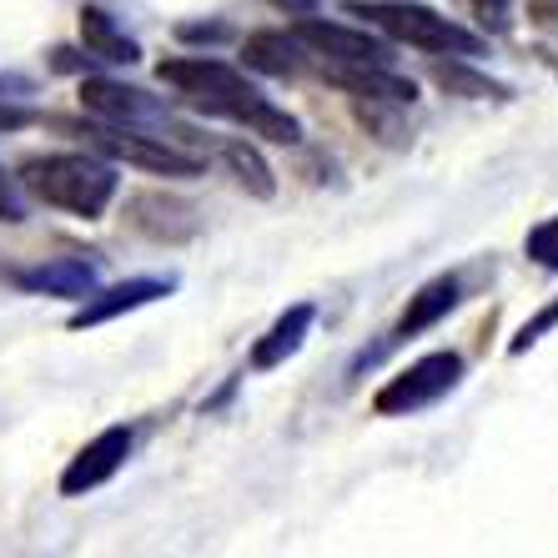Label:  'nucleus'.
<instances>
[{
    "label": "nucleus",
    "mask_w": 558,
    "mask_h": 558,
    "mask_svg": "<svg viewBox=\"0 0 558 558\" xmlns=\"http://www.w3.org/2000/svg\"><path fill=\"white\" fill-rule=\"evenodd\" d=\"M36 121V111H26V106H0V136H11V131L31 126Z\"/></svg>",
    "instance_id": "nucleus-24"
},
{
    "label": "nucleus",
    "mask_w": 558,
    "mask_h": 558,
    "mask_svg": "<svg viewBox=\"0 0 558 558\" xmlns=\"http://www.w3.org/2000/svg\"><path fill=\"white\" fill-rule=\"evenodd\" d=\"M81 106L111 126H167V106L121 81H81Z\"/></svg>",
    "instance_id": "nucleus-7"
},
{
    "label": "nucleus",
    "mask_w": 558,
    "mask_h": 558,
    "mask_svg": "<svg viewBox=\"0 0 558 558\" xmlns=\"http://www.w3.org/2000/svg\"><path fill=\"white\" fill-rule=\"evenodd\" d=\"M554 323H558V302H548V307L538 312V317H533V323H523V327H519V338L508 342V352H529L533 342L544 338V332H548V327H554Z\"/></svg>",
    "instance_id": "nucleus-21"
},
{
    "label": "nucleus",
    "mask_w": 558,
    "mask_h": 558,
    "mask_svg": "<svg viewBox=\"0 0 558 558\" xmlns=\"http://www.w3.org/2000/svg\"><path fill=\"white\" fill-rule=\"evenodd\" d=\"M433 76H438L442 92L473 96V101H483V96H508V86H498V81L478 76V71H468V65H433Z\"/></svg>",
    "instance_id": "nucleus-19"
},
{
    "label": "nucleus",
    "mask_w": 558,
    "mask_h": 558,
    "mask_svg": "<svg viewBox=\"0 0 558 558\" xmlns=\"http://www.w3.org/2000/svg\"><path fill=\"white\" fill-rule=\"evenodd\" d=\"M523 252H529L538 267H548V272H558V217L538 221L529 232V242H523Z\"/></svg>",
    "instance_id": "nucleus-20"
},
{
    "label": "nucleus",
    "mask_w": 558,
    "mask_h": 558,
    "mask_svg": "<svg viewBox=\"0 0 558 558\" xmlns=\"http://www.w3.org/2000/svg\"><path fill=\"white\" fill-rule=\"evenodd\" d=\"M182 36H196V40H202V36H207V40H221V36H227V31H221V26H186Z\"/></svg>",
    "instance_id": "nucleus-25"
},
{
    "label": "nucleus",
    "mask_w": 558,
    "mask_h": 558,
    "mask_svg": "<svg viewBox=\"0 0 558 558\" xmlns=\"http://www.w3.org/2000/svg\"><path fill=\"white\" fill-rule=\"evenodd\" d=\"M277 5H287V11H298V15L312 11V0H277Z\"/></svg>",
    "instance_id": "nucleus-26"
},
{
    "label": "nucleus",
    "mask_w": 558,
    "mask_h": 558,
    "mask_svg": "<svg viewBox=\"0 0 558 558\" xmlns=\"http://www.w3.org/2000/svg\"><path fill=\"white\" fill-rule=\"evenodd\" d=\"M312 317L317 312L307 307V302H298V307H287L282 317H277L272 327H267V338H257V348H252V367L257 373H272V367H282L292 352L307 342V332H312Z\"/></svg>",
    "instance_id": "nucleus-13"
},
{
    "label": "nucleus",
    "mask_w": 558,
    "mask_h": 558,
    "mask_svg": "<svg viewBox=\"0 0 558 558\" xmlns=\"http://www.w3.org/2000/svg\"><path fill=\"white\" fill-rule=\"evenodd\" d=\"M26 217V202H21V192H15V182L0 171V221H21Z\"/></svg>",
    "instance_id": "nucleus-23"
},
{
    "label": "nucleus",
    "mask_w": 558,
    "mask_h": 558,
    "mask_svg": "<svg viewBox=\"0 0 558 558\" xmlns=\"http://www.w3.org/2000/svg\"><path fill=\"white\" fill-rule=\"evenodd\" d=\"M327 81H338L342 92L367 96V101H388V106H413V81L392 76L383 65H363V61H332L327 65Z\"/></svg>",
    "instance_id": "nucleus-11"
},
{
    "label": "nucleus",
    "mask_w": 558,
    "mask_h": 558,
    "mask_svg": "<svg viewBox=\"0 0 558 558\" xmlns=\"http://www.w3.org/2000/svg\"><path fill=\"white\" fill-rule=\"evenodd\" d=\"M131 227L156 242H186L196 236V207H186L182 196H167V192H136L126 207Z\"/></svg>",
    "instance_id": "nucleus-9"
},
{
    "label": "nucleus",
    "mask_w": 558,
    "mask_h": 558,
    "mask_svg": "<svg viewBox=\"0 0 558 558\" xmlns=\"http://www.w3.org/2000/svg\"><path fill=\"white\" fill-rule=\"evenodd\" d=\"M232 121H242V126L252 131V136H267V142H277V146H292V142H302V126L287 111H277L272 101L262 92H252L247 101L236 106V117Z\"/></svg>",
    "instance_id": "nucleus-17"
},
{
    "label": "nucleus",
    "mask_w": 558,
    "mask_h": 558,
    "mask_svg": "<svg viewBox=\"0 0 558 558\" xmlns=\"http://www.w3.org/2000/svg\"><path fill=\"white\" fill-rule=\"evenodd\" d=\"M221 161L232 167V177H236L242 186H247L252 196H272V192H277L272 167L262 161L257 146H247V142H221Z\"/></svg>",
    "instance_id": "nucleus-18"
},
{
    "label": "nucleus",
    "mask_w": 558,
    "mask_h": 558,
    "mask_svg": "<svg viewBox=\"0 0 558 558\" xmlns=\"http://www.w3.org/2000/svg\"><path fill=\"white\" fill-rule=\"evenodd\" d=\"M15 282L26 292H46V298H86V292H96V267L81 257H61L46 267H31V272H15Z\"/></svg>",
    "instance_id": "nucleus-14"
},
{
    "label": "nucleus",
    "mask_w": 558,
    "mask_h": 558,
    "mask_svg": "<svg viewBox=\"0 0 558 558\" xmlns=\"http://www.w3.org/2000/svg\"><path fill=\"white\" fill-rule=\"evenodd\" d=\"M156 76L167 81V86H177L192 106L217 111V117H236V106L252 96L247 76H236L232 65L211 61V56H177V61H161Z\"/></svg>",
    "instance_id": "nucleus-3"
},
{
    "label": "nucleus",
    "mask_w": 558,
    "mask_h": 558,
    "mask_svg": "<svg viewBox=\"0 0 558 558\" xmlns=\"http://www.w3.org/2000/svg\"><path fill=\"white\" fill-rule=\"evenodd\" d=\"M352 15H363L367 26H377L388 40H403L417 51H453V56H478L483 40L463 31L458 21L428 11V5H408V0H348Z\"/></svg>",
    "instance_id": "nucleus-2"
},
{
    "label": "nucleus",
    "mask_w": 558,
    "mask_h": 558,
    "mask_svg": "<svg viewBox=\"0 0 558 558\" xmlns=\"http://www.w3.org/2000/svg\"><path fill=\"white\" fill-rule=\"evenodd\" d=\"M81 40H86V56H96V61H117V65L142 61V46H136L101 5H86V11H81Z\"/></svg>",
    "instance_id": "nucleus-15"
},
{
    "label": "nucleus",
    "mask_w": 558,
    "mask_h": 558,
    "mask_svg": "<svg viewBox=\"0 0 558 558\" xmlns=\"http://www.w3.org/2000/svg\"><path fill=\"white\" fill-rule=\"evenodd\" d=\"M242 61L262 76H298V71H307V46L298 40V31H252L242 46Z\"/></svg>",
    "instance_id": "nucleus-12"
},
{
    "label": "nucleus",
    "mask_w": 558,
    "mask_h": 558,
    "mask_svg": "<svg viewBox=\"0 0 558 558\" xmlns=\"http://www.w3.org/2000/svg\"><path fill=\"white\" fill-rule=\"evenodd\" d=\"M468 11L478 15L488 31H504L508 26V0H468Z\"/></svg>",
    "instance_id": "nucleus-22"
},
{
    "label": "nucleus",
    "mask_w": 558,
    "mask_h": 558,
    "mask_svg": "<svg viewBox=\"0 0 558 558\" xmlns=\"http://www.w3.org/2000/svg\"><path fill=\"white\" fill-rule=\"evenodd\" d=\"M21 186L36 192L46 207H61L71 217H101L117 196V171L101 167L96 156H31L21 167Z\"/></svg>",
    "instance_id": "nucleus-1"
},
{
    "label": "nucleus",
    "mask_w": 558,
    "mask_h": 558,
    "mask_svg": "<svg viewBox=\"0 0 558 558\" xmlns=\"http://www.w3.org/2000/svg\"><path fill=\"white\" fill-rule=\"evenodd\" d=\"M298 40L307 51L327 56V61H363V65H383L388 61V46L367 31H352V26H338V21H302L298 26Z\"/></svg>",
    "instance_id": "nucleus-8"
},
{
    "label": "nucleus",
    "mask_w": 558,
    "mask_h": 558,
    "mask_svg": "<svg viewBox=\"0 0 558 558\" xmlns=\"http://www.w3.org/2000/svg\"><path fill=\"white\" fill-rule=\"evenodd\" d=\"M131 453V428H106L96 433L86 448H81L71 463H65L61 473V494L65 498H81V494H92V488H101L106 478H117L121 463H126Z\"/></svg>",
    "instance_id": "nucleus-6"
},
{
    "label": "nucleus",
    "mask_w": 558,
    "mask_h": 558,
    "mask_svg": "<svg viewBox=\"0 0 558 558\" xmlns=\"http://www.w3.org/2000/svg\"><path fill=\"white\" fill-rule=\"evenodd\" d=\"M171 282H161V277H131V282H117L106 287V292H86V307L71 317V327H96V323H111V317H121V312H136L146 307V302L167 298Z\"/></svg>",
    "instance_id": "nucleus-10"
},
{
    "label": "nucleus",
    "mask_w": 558,
    "mask_h": 558,
    "mask_svg": "<svg viewBox=\"0 0 558 558\" xmlns=\"http://www.w3.org/2000/svg\"><path fill=\"white\" fill-rule=\"evenodd\" d=\"M86 136H92L96 151L117 156V161H131V167L161 171V177H202V161L177 151V146H167V136H142L136 126H111V121L92 126Z\"/></svg>",
    "instance_id": "nucleus-5"
},
{
    "label": "nucleus",
    "mask_w": 558,
    "mask_h": 558,
    "mask_svg": "<svg viewBox=\"0 0 558 558\" xmlns=\"http://www.w3.org/2000/svg\"><path fill=\"white\" fill-rule=\"evenodd\" d=\"M458 377H463V357L458 352H428V357H417L408 373H398L388 388H377L373 408L383 417H408L417 408H433L442 392L458 388Z\"/></svg>",
    "instance_id": "nucleus-4"
},
{
    "label": "nucleus",
    "mask_w": 558,
    "mask_h": 558,
    "mask_svg": "<svg viewBox=\"0 0 558 558\" xmlns=\"http://www.w3.org/2000/svg\"><path fill=\"white\" fill-rule=\"evenodd\" d=\"M453 307H458V277H433L417 298H408V312L398 317V338H417V332H428V327H438Z\"/></svg>",
    "instance_id": "nucleus-16"
}]
</instances>
